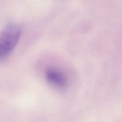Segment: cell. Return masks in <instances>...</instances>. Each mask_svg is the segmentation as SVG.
<instances>
[{
	"instance_id": "obj_1",
	"label": "cell",
	"mask_w": 122,
	"mask_h": 122,
	"mask_svg": "<svg viewBox=\"0 0 122 122\" xmlns=\"http://www.w3.org/2000/svg\"><path fill=\"white\" fill-rule=\"evenodd\" d=\"M21 27L10 23L0 32V61L4 59L15 49L21 36Z\"/></svg>"
},
{
	"instance_id": "obj_2",
	"label": "cell",
	"mask_w": 122,
	"mask_h": 122,
	"mask_svg": "<svg viewBox=\"0 0 122 122\" xmlns=\"http://www.w3.org/2000/svg\"><path fill=\"white\" fill-rule=\"evenodd\" d=\"M47 82L58 89H63L67 85V80L64 74L55 68L46 69L45 74Z\"/></svg>"
}]
</instances>
